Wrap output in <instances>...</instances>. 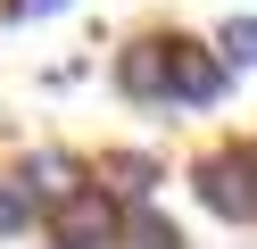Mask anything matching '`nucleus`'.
<instances>
[{
    "mask_svg": "<svg viewBox=\"0 0 257 249\" xmlns=\"http://www.w3.org/2000/svg\"><path fill=\"white\" fill-rule=\"evenodd\" d=\"M116 92L133 108H166V58H158V42H124L116 50Z\"/></svg>",
    "mask_w": 257,
    "mask_h": 249,
    "instance_id": "obj_6",
    "label": "nucleus"
},
{
    "mask_svg": "<svg viewBox=\"0 0 257 249\" xmlns=\"http://www.w3.org/2000/svg\"><path fill=\"white\" fill-rule=\"evenodd\" d=\"M158 58H166V100H174V108H216V92H224V58H216L207 42L166 33V42H158Z\"/></svg>",
    "mask_w": 257,
    "mask_h": 249,
    "instance_id": "obj_3",
    "label": "nucleus"
},
{
    "mask_svg": "<svg viewBox=\"0 0 257 249\" xmlns=\"http://www.w3.org/2000/svg\"><path fill=\"white\" fill-rule=\"evenodd\" d=\"M25 224H34L25 191H17V183H0V241H9V232H25Z\"/></svg>",
    "mask_w": 257,
    "mask_h": 249,
    "instance_id": "obj_9",
    "label": "nucleus"
},
{
    "mask_svg": "<svg viewBox=\"0 0 257 249\" xmlns=\"http://www.w3.org/2000/svg\"><path fill=\"white\" fill-rule=\"evenodd\" d=\"M116 249H183V224H174V216H158L150 199H141V208H124Z\"/></svg>",
    "mask_w": 257,
    "mask_h": 249,
    "instance_id": "obj_7",
    "label": "nucleus"
},
{
    "mask_svg": "<svg viewBox=\"0 0 257 249\" xmlns=\"http://www.w3.org/2000/svg\"><path fill=\"white\" fill-rule=\"evenodd\" d=\"M191 199H199L216 224H257V141H216L199 149V166H191Z\"/></svg>",
    "mask_w": 257,
    "mask_h": 249,
    "instance_id": "obj_1",
    "label": "nucleus"
},
{
    "mask_svg": "<svg viewBox=\"0 0 257 249\" xmlns=\"http://www.w3.org/2000/svg\"><path fill=\"white\" fill-rule=\"evenodd\" d=\"M116 232H124V208L100 183H83L75 199L50 208V249H116Z\"/></svg>",
    "mask_w": 257,
    "mask_h": 249,
    "instance_id": "obj_2",
    "label": "nucleus"
},
{
    "mask_svg": "<svg viewBox=\"0 0 257 249\" xmlns=\"http://www.w3.org/2000/svg\"><path fill=\"white\" fill-rule=\"evenodd\" d=\"M207 50L224 58V75H249V66H257V17H224V33Z\"/></svg>",
    "mask_w": 257,
    "mask_h": 249,
    "instance_id": "obj_8",
    "label": "nucleus"
},
{
    "mask_svg": "<svg viewBox=\"0 0 257 249\" xmlns=\"http://www.w3.org/2000/svg\"><path fill=\"white\" fill-rule=\"evenodd\" d=\"M83 183H91V158H75V149H25V166H17V191H25L34 216H50L58 199H75Z\"/></svg>",
    "mask_w": 257,
    "mask_h": 249,
    "instance_id": "obj_4",
    "label": "nucleus"
},
{
    "mask_svg": "<svg viewBox=\"0 0 257 249\" xmlns=\"http://www.w3.org/2000/svg\"><path fill=\"white\" fill-rule=\"evenodd\" d=\"M91 183H100L116 208H141V199H158V183H166V158H158V149H100V158H91Z\"/></svg>",
    "mask_w": 257,
    "mask_h": 249,
    "instance_id": "obj_5",
    "label": "nucleus"
},
{
    "mask_svg": "<svg viewBox=\"0 0 257 249\" xmlns=\"http://www.w3.org/2000/svg\"><path fill=\"white\" fill-rule=\"evenodd\" d=\"M58 9H67V0H9L0 17H9V25H25V17H58Z\"/></svg>",
    "mask_w": 257,
    "mask_h": 249,
    "instance_id": "obj_10",
    "label": "nucleus"
}]
</instances>
